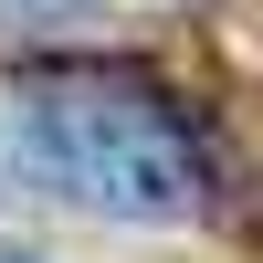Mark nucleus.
<instances>
[{"label": "nucleus", "mask_w": 263, "mask_h": 263, "mask_svg": "<svg viewBox=\"0 0 263 263\" xmlns=\"http://www.w3.org/2000/svg\"><path fill=\"white\" fill-rule=\"evenodd\" d=\"M0 147L32 190H53L84 221L126 232H179L221 200V158H211L200 116L137 63H42L0 105Z\"/></svg>", "instance_id": "nucleus-1"}]
</instances>
